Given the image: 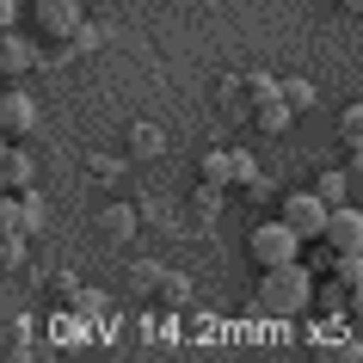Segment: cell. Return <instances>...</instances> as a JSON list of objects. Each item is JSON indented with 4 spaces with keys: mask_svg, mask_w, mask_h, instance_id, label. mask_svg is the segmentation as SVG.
Returning a JSON list of instances; mask_svg holds the SVG:
<instances>
[{
    "mask_svg": "<svg viewBox=\"0 0 363 363\" xmlns=\"http://www.w3.org/2000/svg\"><path fill=\"white\" fill-rule=\"evenodd\" d=\"M308 308H314V277L302 271V259L265 265V277H259V314H308Z\"/></svg>",
    "mask_w": 363,
    "mask_h": 363,
    "instance_id": "obj_1",
    "label": "cell"
},
{
    "mask_svg": "<svg viewBox=\"0 0 363 363\" xmlns=\"http://www.w3.org/2000/svg\"><path fill=\"white\" fill-rule=\"evenodd\" d=\"M247 252L259 259V271L265 265H289V259H302V234L289 228L284 216H265V222L247 234Z\"/></svg>",
    "mask_w": 363,
    "mask_h": 363,
    "instance_id": "obj_2",
    "label": "cell"
},
{
    "mask_svg": "<svg viewBox=\"0 0 363 363\" xmlns=\"http://www.w3.org/2000/svg\"><path fill=\"white\" fill-rule=\"evenodd\" d=\"M277 216H284V222L302 234V240H320V234H326V216H333V203H326V197L308 185V191H284Z\"/></svg>",
    "mask_w": 363,
    "mask_h": 363,
    "instance_id": "obj_3",
    "label": "cell"
},
{
    "mask_svg": "<svg viewBox=\"0 0 363 363\" xmlns=\"http://www.w3.org/2000/svg\"><path fill=\"white\" fill-rule=\"evenodd\" d=\"M203 179H210V185H222V191H228V185H240V191H247L252 179H259V160H252V154H240V148H210L203 154Z\"/></svg>",
    "mask_w": 363,
    "mask_h": 363,
    "instance_id": "obj_4",
    "label": "cell"
},
{
    "mask_svg": "<svg viewBox=\"0 0 363 363\" xmlns=\"http://www.w3.org/2000/svg\"><path fill=\"white\" fill-rule=\"evenodd\" d=\"M31 19H38V38H50V43H68L80 31V0H38L31 6Z\"/></svg>",
    "mask_w": 363,
    "mask_h": 363,
    "instance_id": "obj_5",
    "label": "cell"
},
{
    "mask_svg": "<svg viewBox=\"0 0 363 363\" xmlns=\"http://www.w3.org/2000/svg\"><path fill=\"white\" fill-rule=\"evenodd\" d=\"M320 240H326L333 252H363V210H357V203H333Z\"/></svg>",
    "mask_w": 363,
    "mask_h": 363,
    "instance_id": "obj_6",
    "label": "cell"
},
{
    "mask_svg": "<svg viewBox=\"0 0 363 363\" xmlns=\"http://www.w3.org/2000/svg\"><path fill=\"white\" fill-rule=\"evenodd\" d=\"M0 130L6 135H31L38 130V99L31 93H0Z\"/></svg>",
    "mask_w": 363,
    "mask_h": 363,
    "instance_id": "obj_7",
    "label": "cell"
},
{
    "mask_svg": "<svg viewBox=\"0 0 363 363\" xmlns=\"http://www.w3.org/2000/svg\"><path fill=\"white\" fill-rule=\"evenodd\" d=\"M289 123H296V105H284V99H265V105H252V130H259V135H284Z\"/></svg>",
    "mask_w": 363,
    "mask_h": 363,
    "instance_id": "obj_8",
    "label": "cell"
},
{
    "mask_svg": "<svg viewBox=\"0 0 363 363\" xmlns=\"http://www.w3.org/2000/svg\"><path fill=\"white\" fill-rule=\"evenodd\" d=\"M0 179H6V191H31V179H38V160L25 148H6V160H0Z\"/></svg>",
    "mask_w": 363,
    "mask_h": 363,
    "instance_id": "obj_9",
    "label": "cell"
},
{
    "mask_svg": "<svg viewBox=\"0 0 363 363\" xmlns=\"http://www.w3.org/2000/svg\"><path fill=\"white\" fill-rule=\"evenodd\" d=\"M31 62H38V43H25L19 31H6V38H0V68H6V74H25Z\"/></svg>",
    "mask_w": 363,
    "mask_h": 363,
    "instance_id": "obj_10",
    "label": "cell"
},
{
    "mask_svg": "<svg viewBox=\"0 0 363 363\" xmlns=\"http://www.w3.org/2000/svg\"><path fill=\"white\" fill-rule=\"evenodd\" d=\"M314 308L320 314H351V284H339V277L333 284H314Z\"/></svg>",
    "mask_w": 363,
    "mask_h": 363,
    "instance_id": "obj_11",
    "label": "cell"
},
{
    "mask_svg": "<svg viewBox=\"0 0 363 363\" xmlns=\"http://www.w3.org/2000/svg\"><path fill=\"white\" fill-rule=\"evenodd\" d=\"M240 93H247L252 105H265V99H284V80H271V74H247V80H240Z\"/></svg>",
    "mask_w": 363,
    "mask_h": 363,
    "instance_id": "obj_12",
    "label": "cell"
},
{
    "mask_svg": "<svg viewBox=\"0 0 363 363\" xmlns=\"http://www.w3.org/2000/svg\"><path fill=\"white\" fill-rule=\"evenodd\" d=\"M333 277L357 289V284H363V252H333Z\"/></svg>",
    "mask_w": 363,
    "mask_h": 363,
    "instance_id": "obj_13",
    "label": "cell"
},
{
    "mask_svg": "<svg viewBox=\"0 0 363 363\" xmlns=\"http://www.w3.org/2000/svg\"><path fill=\"white\" fill-rule=\"evenodd\" d=\"M339 135H345V148H363V105H345L339 111Z\"/></svg>",
    "mask_w": 363,
    "mask_h": 363,
    "instance_id": "obj_14",
    "label": "cell"
},
{
    "mask_svg": "<svg viewBox=\"0 0 363 363\" xmlns=\"http://www.w3.org/2000/svg\"><path fill=\"white\" fill-rule=\"evenodd\" d=\"M314 191H320L326 203H345V172H339V167H326L320 179H314Z\"/></svg>",
    "mask_w": 363,
    "mask_h": 363,
    "instance_id": "obj_15",
    "label": "cell"
},
{
    "mask_svg": "<svg viewBox=\"0 0 363 363\" xmlns=\"http://www.w3.org/2000/svg\"><path fill=\"white\" fill-rule=\"evenodd\" d=\"M197 210H203V216L222 210V185H210V179H203V185H197Z\"/></svg>",
    "mask_w": 363,
    "mask_h": 363,
    "instance_id": "obj_16",
    "label": "cell"
},
{
    "mask_svg": "<svg viewBox=\"0 0 363 363\" xmlns=\"http://www.w3.org/2000/svg\"><path fill=\"white\" fill-rule=\"evenodd\" d=\"M308 99H314V86H308V80H284V105H296V111H302Z\"/></svg>",
    "mask_w": 363,
    "mask_h": 363,
    "instance_id": "obj_17",
    "label": "cell"
},
{
    "mask_svg": "<svg viewBox=\"0 0 363 363\" xmlns=\"http://www.w3.org/2000/svg\"><path fill=\"white\" fill-rule=\"evenodd\" d=\"M93 43H99V25H86V19H80V31L68 38V50H93Z\"/></svg>",
    "mask_w": 363,
    "mask_h": 363,
    "instance_id": "obj_18",
    "label": "cell"
},
{
    "mask_svg": "<svg viewBox=\"0 0 363 363\" xmlns=\"http://www.w3.org/2000/svg\"><path fill=\"white\" fill-rule=\"evenodd\" d=\"M19 252H25V247H19V228H6V240H0V259H6V265H19Z\"/></svg>",
    "mask_w": 363,
    "mask_h": 363,
    "instance_id": "obj_19",
    "label": "cell"
},
{
    "mask_svg": "<svg viewBox=\"0 0 363 363\" xmlns=\"http://www.w3.org/2000/svg\"><path fill=\"white\" fill-rule=\"evenodd\" d=\"M0 25H6V31H19V0H0Z\"/></svg>",
    "mask_w": 363,
    "mask_h": 363,
    "instance_id": "obj_20",
    "label": "cell"
},
{
    "mask_svg": "<svg viewBox=\"0 0 363 363\" xmlns=\"http://www.w3.org/2000/svg\"><path fill=\"white\" fill-rule=\"evenodd\" d=\"M351 314H363V284H357V289H351Z\"/></svg>",
    "mask_w": 363,
    "mask_h": 363,
    "instance_id": "obj_21",
    "label": "cell"
},
{
    "mask_svg": "<svg viewBox=\"0 0 363 363\" xmlns=\"http://www.w3.org/2000/svg\"><path fill=\"white\" fill-rule=\"evenodd\" d=\"M345 6H351V13H363V0H345Z\"/></svg>",
    "mask_w": 363,
    "mask_h": 363,
    "instance_id": "obj_22",
    "label": "cell"
}]
</instances>
